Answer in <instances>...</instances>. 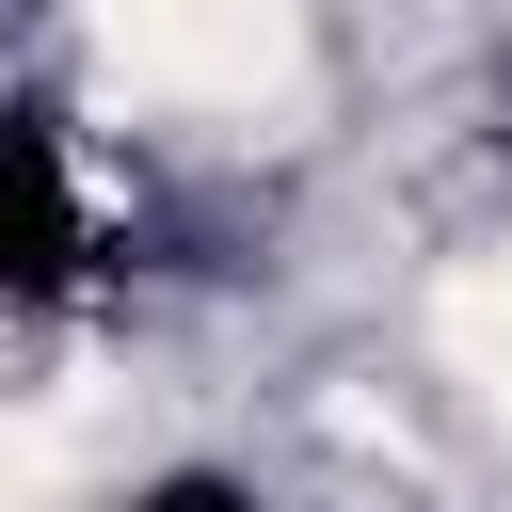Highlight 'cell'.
Returning <instances> with one entry per match:
<instances>
[{
	"label": "cell",
	"mask_w": 512,
	"mask_h": 512,
	"mask_svg": "<svg viewBox=\"0 0 512 512\" xmlns=\"http://www.w3.org/2000/svg\"><path fill=\"white\" fill-rule=\"evenodd\" d=\"M96 272V192L48 112H0V304H64Z\"/></svg>",
	"instance_id": "obj_1"
},
{
	"label": "cell",
	"mask_w": 512,
	"mask_h": 512,
	"mask_svg": "<svg viewBox=\"0 0 512 512\" xmlns=\"http://www.w3.org/2000/svg\"><path fill=\"white\" fill-rule=\"evenodd\" d=\"M128 512H256V480H224V464H160Z\"/></svg>",
	"instance_id": "obj_2"
}]
</instances>
